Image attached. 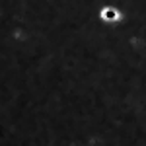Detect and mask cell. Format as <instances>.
<instances>
[{
  "label": "cell",
  "mask_w": 146,
  "mask_h": 146,
  "mask_svg": "<svg viewBox=\"0 0 146 146\" xmlns=\"http://www.w3.org/2000/svg\"><path fill=\"white\" fill-rule=\"evenodd\" d=\"M98 18L103 23H119L125 20V12L117 6H101L98 12Z\"/></svg>",
  "instance_id": "obj_1"
}]
</instances>
